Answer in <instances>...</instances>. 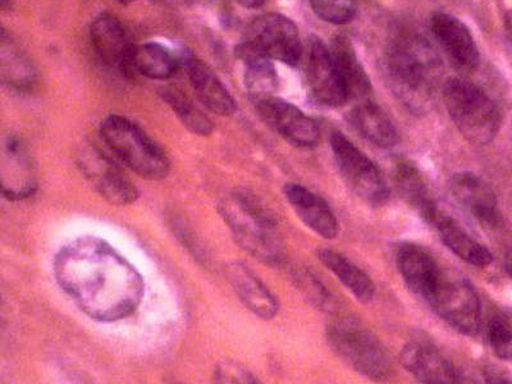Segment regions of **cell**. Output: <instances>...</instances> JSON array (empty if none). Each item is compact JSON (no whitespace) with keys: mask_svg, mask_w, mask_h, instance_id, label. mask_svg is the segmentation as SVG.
Segmentation results:
<instances>
[{"mask_svg":"<svg viewBox=\"0 0 512 384\" xmlns=\"http://www.w3.org/2000/svg\"><path fill=\"white\" fill-rule=\"evenodd\" d=\"M53 269L73 304L98 322L126 319L144 299L141 274L99 237L81 236L68 242L58 251Z\"/></svg>","mask_w":512,"mask_h":384,"instance_id":"obj_1","label":"cell"},{"mask_svg":"<svg viewBox=\"0 0 512 384\" xmlns=\"http://www.w3.org/2000/svg\"><path fill=\"white\" fill-rule=\"evenodd\" d=\"M218 210L233 239L246 253L271 267L285 262L286 248L276 219L258 198L246 191H235Z\"/></svg>","mask_w":512,"mask_h":384,"instance_id":"obj_2","label":"cell"},{"mask_svg":"<svg viewBox=\"0 0 512 384\" xmlns=\"http://www.w3.org/2000/svg\"><path fill=\"white\" fill-rule=\"evenodd\" d=\"M440 66V59L427 40L408 38L393 47L388 58L391 86L411 112L423 113L431 105Z\"/></svg>","mask_w":512,"mask_h":384,"instance_id":"obj_3","label":"cell"},{"mask_svg":"<svg viewBox=\"0 0 512 384\" xmlns=\"http://www.w3.org/2000/svg\"><path fill=\"white\" fill-rule=\"evenodd\" d=\"M109 153L135 175L149 181L163 180L171 171L168 155L143 128L126 117L112 114L100 126Z\"/></svg>","mask_w":512,"mask_h":384,"instance_id":"obj_4","label":"cell"},{"mask_svg":"<svg viewBox=\"0 0 512 384\" xmlns=\"http://www.w3.org/2000/svg\"><path fill=\"white\" fill-rule=\"evenodd\" d=\"M443 100L452 122L469 143H491L500 128V112L479 86L455 77L443 86Z\"/></svg>","mask_w":512,"mask_h":384,"instance_id":"obj_5","label":"cell"},{"mask_svg":"<svg viewBox=\"0 0 512 384\" xmlns=\"http://www.w3.org/2000/svg\"><path fill=\"white\" fill-rule=\"evenodd\" d=\"M327 341L338 358L363 376L374 381L391 377L390 356L378 338L360 324L351 320L332 324L327 328Z\"/></svg>","mask_w":512,"mask_h":384,"instance_id":"obj_6","label":"cell"},{"mask_svg":"<svg viewBox=\"0 0 512 384\" xmlns=\"http://www.w3.org/2000/svg\"><path fill=\"white\" fill-rule=\"evenodd\" d=\"M236 52L258 54L294 67L303 57V44L294 21L280 13H264L246 27Z\"/></svg>","mask_w":512,"mask_h":384,"instance_id":"obj_7","label":"cell"},{"mask_svg":"<svg viewBox=\"0 0 512 384\" xmlns=\"http://www.w3.org/2000/svg\"><path fill=\"white\" fill-rule=\"evenodd\" d=\"M331 148L338 171L358 198L372 207H381L390 198V187L381 169L342 132H333Z\"/></svg>","mask_w":512,"mask_h":384,"instance_id":"obj_8","label":"cell"},{"mask_svg":"<svg viewBox=\"0 0 512 384\" xmlns=\"http://www.w3.org/2000/svg\"><path fill=\"white\" fill-rule=\"evenodd\" d=\"M428 303L438 317L461 335H477L482 323V305L469 282L442 280Z\"/></svg>","mask_w":512,"mask_h":384,"instance_id":"obj_9","label":"cell"},{"mask_svg":"<svg viewBox=\"0 0 512 384\" xmlns=\"http://www.w3.org/2000/svg\"><path fill=\"white\" fill-rule=\"evenodd\" d=\"M256 113L265 125L272 128L296 148L310 149L319 143V128L312 118L277 96H268L255 102Z\"/></svg>","mask_w":512,"mask_h":384,"instance_id":"obj_10","label":"cell"},{"mask_svg":"<svg viewBox=\"0 0 512 384\" xmlns=\"http://www.w3.org/2000/svg\"><path fill=\"white\" fill-rule=\"evenodd\" d=\"M90 39L96 54L107 66L116 68L127 79L136 76V44L121 20L111 13H100L91 22Z\"/></svg>","mask_w":512,"mask_h":384,"instance_id":"obj_11","label":"cell"},{"mask_svg":"<svg viewBox=\"0 0 512 384\" xmlns=\"http://www.w3.org/2000/svg\"><path fill=\"white\" fill-rule=\"evenodd\" d=\"M305 79L309 94L323 107L340 108L349 102L331 49L317 36L309 40Z\"/></svg>","mask_w":512,"mask_h":384,"instance_id":"obj_12","label":"cell"},{"mask_svg":"<svg viewBox=\"0 0 512 384\" xmlns=\"http://www.w3.org/2000/svg\"><path fill=\"white\" fill-rule=\"evenodd\" d=\"M79 166L95 191L109 204L123 207L139 198V190L123 171L122 164L102 150L95 149L85 155Z\"/></svg>","mask_w":512,"mask_h":384,"instance_id":"obj_13","label":"cell"},{"mask_svg":"<svg viewBox=\"0 0 512 384\" xmlns=\"http://www.w3.org/2000/svg\"><path fill=\"white\" fill-rule=\"evenodd\" d=\"M434 39L446 57L460 72H473L480 63V53L472 31L459 18L438 12L431 20Z\"/></svg>","mask_w":512,"mask_h":384,"instance_id":"obj_14","label":"cell"},{"mask_svg":"<svg viewBox=\"0 0 512 384\" xmlns=\"http://www.w3.org/2000/svg\"><path fill=\"white\" fill-rule=\"evenodd\" d=\"M396 264L402 280L414 294L429 301L442 282L440 268L422 246L405 242L396 253Z\"/></svg>","mask_w":512,"mask_h":384,"instance_id":"obj_15","label":"cell"},{"mask_svg":"<svg viewBox=\"0 0 512 384\" xmlns=\"http://www.w3.org/2000/svg\"><path fill=\"white\" fill-rule=\"evenodd\" d=\"M450 192L456 203L477 221L486 226H496L500 219L496 195L483 178L472 172L456 173L450 181Z\"/></svg>","mask_w":512,"mask_h":384,"instance_id":"obj_16","label":"cell"},{"mask_svg":"<svg viewBox=\"0 0 512 384\" xmlns=\"http://www.w3.org/2000/svg\"><path fill=\"white\" fill-rule=\"evenodd\" d=\"M185 67L196 98L208 111L221 117H230L236 113V100L207 63L195 57H187Z\"/></svg>","mask_w":512,"mask_h":384,"instance_id":"obj_17","label":"cell"},{"mask_svg":"<svg viewBox=\"0 0 512 384\" xmlns=\"http://www.w3.org/2000/svg\"><path fill=\"white\" fill-rule=\"evenodd\" d=\"M401 361L405 369L428 384H451L459 382L454 365L433 346L422 342H410L401 352Z\"/></svg>","mask_w":512,"mask_h":384,"instance_id":"obj_18","label":"cell"},{"mask_svg":"<svg viewBox=\"0 0 512 384\" xmlns=\"http://www.w3.org/2000/svg\"><path fill=\"white\" fill-rule=\"evenodd\" d=\"M285 198L306 227L323 239H335L338 222L326 200L299 184H287Z\"/></svg>","mask_w":512,"mask_h":384,"instance_id":"obj_19","label":"cell"},{"mask_svg":"<svg viewBox=\"0 0 512 384\" xmlns=\"http://www.w3.org/2000/svg\"><path fill=\"white\" fill-rule=\"evenodd\" d=\"M331 53L349 102L368 100L372 95V82L351 40L344 35L336 36L332 41Z\"/></svg>","mask_w":512,"mask_h":384,"instance_id":"obj_20","label":"cell"},{"mask_svg":"<svg viewBox=\"0 0 512 384\" xmlns=\"http://www.w3.org/2000/svg\"><path fill=\"white\" fill-rule=\"evenodd\" d=\"M6 158L9 164H2L3 195L9 200L30 198L36 190V181L29 155L18 137L7 140Z\"/></svg>","mask_w":512,"mask_h":384,"instance_id":"obj_21","label":"cell"},{"mask_svg":"<svg viewBox=\"0 0 512 384\" xmlns=\"http://www.w3.org/2000/svg\"><path fill=\"white\" fill-rule=\"evenodd\" d=\"M393 181L405 203L432 224L441 212L422 172L408 160H399L393 168Z\"/></svg>","mask_w":512,"mask_h":384,"instance_id":"obj_22","label":"cell"},{"mask_svg":"<svg viewBox=\"0 0 512 384\" xmlns=\"http://www.w3.org/2000/svg\"><path fill=\"white\" fill-rule=\"evenodd\" d=\"M228 276L241 303L256 317L271 320L280 312L276 296L244 264H233Z\"/></svg>","mask_w":512,"mask_h":384,"instance_id":"obj_23","label":"cell"},{"mask_svg":"<svg viewBox=\"0 0 512 384\" xmlns=\"http://www.w3.org/2000/svg\"><path fill=\"white\" fill-rule=\"evenodd\" d=\"M349 122L359 134L379 148H392L400 137L387 113L372 100L355 105L349 113Z\"/></svg>","mask_w":512,"mask_h":384,"instance_id":"obj_24","label":"cell"},{"mask_svg":"<svg viewBox=\"0 0 512 384\" xmlns=\"http://www.w3.org/2000/svg\"><path fill=\"white\" fill-rule=\"evenodd\" d=\"M432 224L440 233L443 244L461 260L479 268H486L492 264L491 251L474 240L455 219L440 213Z\"/></svg>","mask_w":512,"mask_h":384,"instance_id":"obj_25","label":"cell"},{"mask_svg":"<svg viewBox=\"0 0 512 384\" xmlns=\"http://www.w3.org/2000/svg\"><path fill=\"white\" fill-rule=\"evenodd\" d=\"M320 262L344 283V286L363 304L372 303L376 286L367 273L337 251L323 249L318 253Z\"/></svg>","mask_w":512,"mask_h":384,"instance_id":"obj_26","label":"cell"},{"mask_svg":"<svg viewBox=\"0 0 512 384\" xmlns=\"http://www.w3.org/2000/svg\"><path fill=\"white\" fill-rule=\"evenodd\" d=\"M181 61L164 45L149 41L136 45L134 68L136 75H143L150 80L166 81L176 75Z\"/></svg>","mask_w":512,"mask_h":384,"instance_id":"obj_27","label":"cell"},{"mask_svg":"<svg viewBox=\"0 0 512 384\" xmlns=\"http://www.w3.org/2000/svg\"><path fill=\"white\" fill-rule=\"evenodd\" d=\"M236 54L244 62L245 88L254 103L277 93L280 77L271 59L248 52Z\"/></svg>","mask_w":512,"mask_h":384,"instance_id":"obj_28","label":"cell"},{"mask_svg":"<svg viewBox=\"0 0 512 384\" xmlns=\"http://www.w3.org/2000/svg\"><path fill=\"white\" fill-rule=\"evenodd\" d=\"M159 95L192 135L205 137L213 134V122L196 107L184 91L166 86L160 89Z\"/></svg>","mask_w":512,"mask_h":384,"instance_id":"obj_29","label":"cell"},{"mask_svg":"<svg viewBox=\"0 0 512 384\" xmlns=\"http://www.w3.org/2000/svg\"><path fill=\"white\" fill-rule=\"evenodd\" d=\"M2 81L9 88L30 90L36 84V72L30 59L18 49L6 31L2 32Z\"/></svg>","mask_w":512,"mask_h":384,"instance_id":"obj_30","label":"cell"},{"mask_svg":"<svg viewBox=\"0 0 512 384\" xmlns=\"http://www.w3.org/2000/svg\"><path fill=\"white\" fill-rule=\"evenodd\" d=\"M488 344L498 359L512 363V318L496 315L488 326Z\"/></svg>","mask_w":512,"mask_h":384,"instance_id":"obj_31","label":"cell"},{"mask_svg":"<svg viewBox=\"0 0 512 384\" xmlns=\"http://www.w3.org/2000/svg\"><path fill=\"white\" fill-rule=\"evenodd\" d=\"M315 15L332 25H346L356 15L355 0H310Z\"/></svg>","mask_w":512,"mask_h":384,"instance_id":"obj_32","label":"cell"},{"mask_svg":"<svg viewBox=\"0 0 512 384\" xmlns=\"http://www.w3.org/2000/svg\"><path fill=\"white\" fill-rule=\"evenodd\" d=\"M300 287L305 291L306 296L312 299L313 303L319 306L320 309H327L326 306L331 301L328 291L317 278L310 273L300 274L299 276Z\"/></svg>","mask_w":512,"mask_h":384,"instance_id":"obj_33","label":"cell"},{"mask_svg":"<svg viewBox=\"0 0 512 384\" xmlns=\"http://www.w3.org/2000/svg\"><path fill=\"white\" fill-rule=\"evenodd\" d=\"M214 381L219 383H256L248 370L239 367L235 363H223L214 373Z\"/></svg>","mask_w":512,"mask_h":384,"instance_id":"obj_34","label":"cell"},{"mask_svg":"<svg viewBox=\"0 0 512 384\" xmlns=\"http://www.w3.org/2000/svg\"><path fill=\"white\" fill-rule=\"evenodd\" d=\"M242 7L255 9L263 6L267 0H236Z\"/></svg>","mask_w":512,"mask_h":384,"instance_id":"obj_35","label":"cell"},{"mask_svg":"<svg viewBox=\"0 0 512 384\" xmlns=\"http://www.w3.org/2000/svg\"><path fill=\"white\" fill-rule=\"evenodd\" d=\"M505 29H506L507 38L510 39L511 44H512V11H509L506 13Z\"/></svg>","mask_w":512,"mask_h":384,"instance_id":"obj_36","label":"cell"},{"mask_svg":"<svg viewBox=\"0 0 512 384\" xmlns=\"http://www.w3.org/2000/svg\"><path fill=\"white\" fill-rule=\"evenodd\" d=\"M11 3H12V0H2V8L4 9V11H6V9L11 7Z\"/></svg>","mask_w":512,"mask_h":384,"instance_id":"obj_37","label":"cell"},{"mask_svg":"<svg viewBox=\"0 0 512 384\" xmlns=\"http://www.w3.org/2000/svg\"><path fill=\"white\" fill-rule=\"evenodd\" d=\"M507 269H509V272L512 276V255L509 258V262H507Z\"/></svg>","mask_w":512,"mask_h":384,"instance_id":"obj_38","label":"cell"},{"mask_svg":"<svg viewBox=\"0 0 512 384\" xmlns=\"http://www.w3.org/2000/svg\"><path fill=\"white\" fill-rule=\"evenodd\" d=\"M117 3H120V4H130L132 2V0H116Z\"/></svg>","mask_w":512,"mask_h":384,"instance_id":"obj_39","label":"cell"}]
</instances>
